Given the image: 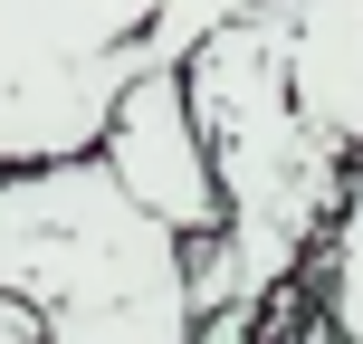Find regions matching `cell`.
<instances>
[{
  "mask_svg": "<svg viewBox=\"0 0 363 344\" xmlns=\"http://www.w3.org/2000/svg\"><path fill=\"white\" fill-rule=\"evenodd\" d=\"M0 296L48 344H191L182 239L134 211L96 153L0 172Z\"/></svg>",
  "mask_w": 363,
  "mask_h": 344,
  "instance_id": "1",
  "label": "cell"
},
{
  "mask_svg": "<svg viewBox=\"0 0 363 344\" xmlns=\"http://www.w3.org/2000/svg\"><path fill=\"white\" fill-rule=\"evenodd\" d=\"M249 0H0V172L96 153L115 96L182 67Z\"/></svg>",
  "mask_w": 363,
  "mask_h": 344,
  "instance_id": "2",
  "label": "cell"
},
{
  "mask_svg": "<svg viewBox=\"0 0 363 344\" xmlns=\"http://www.w3.org/2000/svg\"><path fill=\"white\" fill-rule=\"evenodd\" d=\"M96 163L115 172V192L134 211H153L172 239H211L220 230V192H211V153H201L191 96H182V67L144 77V87L115 96L106 134H96Z\"/></svg>",
  "mask_w": 363,
  "mask_h": 344,
  "instance_id": "3",
  "label": "cell"
},
{
  "mask_svg": "<svg viewBox=\"0 0 363 344\" xmlns=\"http://www.w3.org/2000/svg\"><path fill=\"white\" fill-rule=\"evenodd\" d=\"M315 316H325V344H363V172L335 192L325 230H315Z\"/></svg>",
  "mask_w": 363,
  "mask_h": 344,
  "instance_id": "4",
  "label": "cell"
},
{
  "mask_svg": "<svg viewBox=\"0 0 363 344\" xmlns=\"http://www.w3.org/2000/svg\"><path fill=\"white\" fill-rule=\"evenodd\" d=\"M0 344H48V326H38L19 296H0Z\"/></svg>",
  "mask_w": 363,
  "mask_h": 344,
  "instance_id": "5",
  "label": "cell"
}]
</instances>
